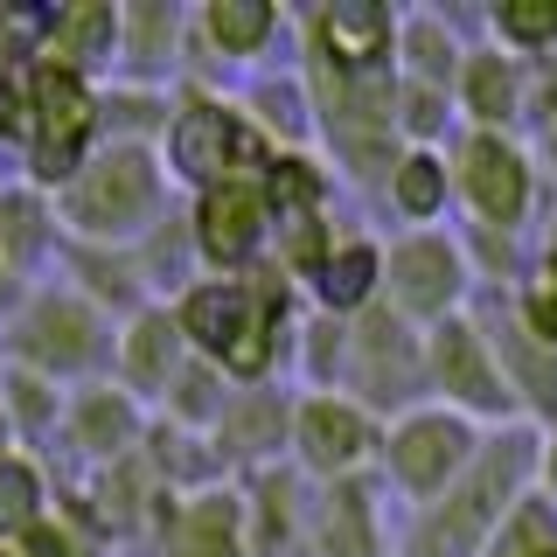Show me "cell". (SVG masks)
Returning <instances> with one entry per match:
<instances>
[{"mask_svg": "<svg viewBox=\"0 0 557 557\" xmlns=\"http://www.w3.org/2000/svg\"><path fill=\"white\" fill-rule=\"evenodd\" d=\"M188 335L231 356V370H265L272 356V300L265 293H196L188 300Z\"/></svg>", "mask_w": 557, "mask_h": 557, "instance_id": "cell-1", "label": "cell"}, {"mask_svg": "<svg viewBox=\"0 0 557 557\" xmlns=\"http://www.w3.org/2000/svg\"><path fill=\"white\" fill-rule=\"evenodd\" d=\"M509 474H516V453L481 460L474 481H467L460 495L446 502V516L425 530V550H432V557H467V550H474L481 530H487V516H495V502H502V487H509Z\"/></svg>", "mask_w": 557, "mask_h": 557, "instance_id": "cell-2", "label": "cell"}, {"mask_svg": "<svg viewBox=\"0 0 557 557\" xmlns=\"http://www.w3.org/2000/svg\"><path fill=\"white\" fill-rule=\"evenodd\" d=\"M147 196H153L147 161H139V153H119V161H104L77 182V216L91 223V231H112V223H133L139 209H147Z\"/></svg>", "mask_w": 557, "mask_h": 557, "instance_id": "cell-3", "label": "cell"}, {"mask_svg": "<svg viewBox=\"0 0 557 557\" xmlns=\"http://www.w3.org/2000/svg\"><path fill=\"white\" fill-rule=\"evenodd\" d=\"M35 112H42V174H63L70 153H77L84 126H91V98H84L77 77H63V70H42L35 77Z\"/></svg>", "mask_w": 557, "mask_h": 557, "instance_id": "cell-4", "label": "cell"}, {"mask_svg": "<svg viewBox=\"0 0 557 557\" xmlns=\"http://www.w3.org/2000/svg\"><path fill=\"white\" fill-rule=\"evenodd\" d=\"M258 223H265V209H258L251 188H216L202 209V244L209 258H244L258 244Z\"/></svg>", "mask_w": 557, "mask_h": 557, "instance_id": "cell-5", "label": "cell"}, {"mask_svg": "<svg viewBox=\"0 0 557 557\" xmlns=\"http://www.w3.org/2000/svg\"><path fill=\"white\" fill-rule=\"evenodd\" d=\"M467 182H474V202L487 209V216L509 223L522 209V168H516L509 147H495V139H481V147L467 153Z\"/></svg>", "mask_w": 557, "mask_h": 557, "instance_id": "cell-6", "label": "cell"}, {"mask_svg": "<svg viewBox=\"0 0 557 557\" xmlns=\"http://www.w3.org/2000/svg\"><path fill=\"white\" fill-rule=\"evenodd\" d=\"M397 293H405V307L418 313H432V307H446V293H453V258H446V244H405L397 251Z\"/></svg>", "mask_w": 557, "mask_h": 557, "instance_id": "cell-7", "label": "cell"}, {"mask_svg": "<svg viewBox=\"0 0 557 557\" xmlns=\"http://www.w3.org/2000/svg\"><path fill=\"white\" fill-rule=\"evenodd\" d=\"M460 446H467L460 425H446V418H425V425H411L405 440H397V474L418 481V487H432L453 460H460Z\"/></svg>", "mask_w": 557, "mask_h": 557, "instance_id": "cell-8", "label": "cell"}, {"mask_svg": "<svg viewBox=\"0 0 557 557\" xmlns=\"http://www.w3.org/2000/svg\"><path fill=\"white\" fill-rule=\"evenodd\" d=\"M237 133L223 112H209V104H196V112L174 126V161H182L188 174H223V161H231Z\"/></svg>", "mask_w": 557, "mask_h": 557, "instance_id": "cell-9", "label": "cell"}, {"mask_svg": "<svg viewBox=\"0 0 557 557\" xmlns=\"http://www.w3.org/2000/svg\"><path fill=\"white\" fill-rule=\"evenodd\" d=\"M28 356L35 362H57V370H70V362L91 356V327H84L77 307H42L28 321Z\"/></svg>", "mask_w": 557, "mask_h": 557, "instance_id": "cell-10", "label": "cell"}, {"mask_svg": "<svg viewBox=\"0 0 557 557\" xmlns=\"http://www.w3.org/2000/svg\"><path fill=\"white\" fill-rule=\"evenodd\" d=\"M321 42L335 49V57H348V63H362V57H376L383 42H391V14L383 8H327L321 14Z\"/></svg>", "mask_w": 557, "mask_h": 557, "instance_id": "cell-11", "label": "cell"}, {"mask_svg": "<svg viewBox=\"0 0 557 557\" xmlns=\"http://www.w3.org/2000/svg\"><path fill=\"white\" fill-rule=\"evenodd\" d=\"M440 376H446V391H460L467 405H495V376H487V362H481V342H474V327H446L440 335Z\"/></svg>", "mask_w": 557, "mask_h": 557, "instance_id": "cell-12", "label": "cell"}, {"mask_svg": "<svg viewBox=\"0 0 557 557\" xmlns=\"http://www.w3.org/2000/svg\"><path fill=\"white\" fill-rule=\"evenodd\" d=\"M362 356H370V383H391L383 397H405V376H411V356H405V335L391 321H362Z\"/></svg>", "mask_w": 557, "mask_h": 557, "instance_id": "cell-13", "label": "cell"}, {"mask_svg": "<svg viewBox=\"0 0 557 557\" xmlns=\"http://www.w3.org/2000/svg\"><path fill=\"white\" fill-rule=\"evenodd\" d=\"M307 453H313V460H327V467L356 460V453H362V425L348 411H335V405H313L307 411Z\"/></svg>", "mask_w": 557, "mask_h": 557, "instance_id": "cell-14", "label": "cell"}, {"mask_svg": "<svg viewBox=\"0 0 557 557\" xmlns=\"http://www.w3.org/2000/svg\"><path fill=\"white\" fill-rule=\"evenodd\" d=\"M231 502H202L196 516L182 522V536H174V557H231Z\"/></svg>", "mask_w": 557, "mask_h": 557, "instance_id": "cell-15", "label": "cell"}, {"mask_svg": "<svg viewBox=\"0 0 557 557\" xmlns=\"http://www.w3.org/2000/svg\"><path fill=\"white\" fill-rule=\"evenodd\" d=\"M209 28H216V42H223V49H251V42H265L272 8H265V0H216Z\"/></svg>", "mask_w": 557, "mask_h": 557, "instance_id": "cell-16", "label": "cell"}, {"mask_svg": "<svg viewBox=\"0 0 557 557\" xmlns=\"http://www.w3.org/2000/svg\"><path fill=\"white\" fill-rule=\"evenodd\" d=\"M502 348H509L516 376L530 383V397H536V405H557V356H550V348H536L530 335H516V327H502Z\"/></svg>", "mask_w": 557, "mask_h": 557, "instance_id": "cell-17", "label": "cell"}, {"mask_svg": "<svg viewBox=\"0 0 557 557\" xmlns=\"http://www.w3.org/2000/svg\"><path fill=\"white\" fill-rule=\"evenodd\" d=\"M168 356H174L168 321H139L133 342H126V370H133L139 383H153V376H168Z\"/></svg>", "mask_w": 557, "mask_h": 557, "instance_id": "cell-18", "label": "cell"}, {"mask_svg": "<svg viewBox=\"0 0 557 557\" xmlns=\"http://www.w3.org/2000/svg\"><path fill=\"white\" fill-rule=\"evenodd\" d=\"M112 35V8H77V14H63L57 22V57H91V49Z\"/></svg>", "mask_w": 557, "mask_h": 557, "instance_id": "cell-19", "label": "cell"}, {"mask_svg": "<svg viewBox=\"0 0 557 557\" xmlns=\"http://www.w3.org/2000/svg\"><path fill=\"white\" fill-rule=\"evenodd\" d=\"M370 272H376V258H370V251H342L335 265H327V278H321V286H327V300H335V307L362 300V293H370Z\"/></svg>", "mask_w": 557, "mask_h": 557, "instance_id": "cell-20", "label": "cell"}, {"mask_svg": "<svg viewBox=\"0 0 557 557\" xmlns=\"http://www.w3.org/2000/svg\"><path fill=\"white\" fill-rule=\"evenodd\" d=\"M327 550L370 557V536H362V495H335V516H327Z\"/></svg>", "mask_w": 557, "mask_h": 557, "instance_id": "cell-21", "label": "cell"}, {"mask_svg": "<svg viewBox=\"0 0 557 557\" xmlns=\"http://www.w3.org/2000/svg\"><path fill=\"white\" fill-rule=\"evenodd\" d=\"M502 28L522 35V42H544V35H557V0H509Z\"/></svg>", "mask_w": 557, "mask_h": 557, "instance_id": "cell-22", "label": "cell"}, {"mask_svg": "<svg viewBox=\"0 0 557 557\" xmlns=\"http://www.w3.org/2000/svg\"><path fill=\"white\" fill-rule=\"evenodd\" d=\"M35 509V474L28 467H0V530H22Z\"/></svg>", "mask_w": 557, "mask_h": 557, "instance_id": "cell-23", "label": "cell"}, {"mask_svg": "<svg viewBox=\"0 0 557 557\" xmlns=\"http://www.w3.org/2000/svg\"><path fill=\"white\" fill-rule=\"evenodd\" d=\"M397 202H405V209H432V202H440V168H432V161H405V168H397Z\"/></svg>", "mask_w": 557, "mask_h": 557, "instance_id": "cell-24", "label": "cell"}, {"mask_svg": "<svg viewBox=\"0 0 557 557\" xmlns=\"http://www.w3.org/2000/svg\"><path fill=\"white\" fill-rule=\"evenodd\" d=\"M467 91H474V112H509V70H502V63H474V70H467Z\"/></svg>", "mask_w": 557, "mask_h": 557, "instance_id": "cell-25", "label": "cell"}, {"mask_svg": "<svg viewBox=\"0 0 557 557\" xmlns=\"http://www.w3.org/2000/svg\"><path fill=\"white\" fill-rule=\"evenodd\" d=\"M42 28H57V14H42V8H8V14H0V57H8L14 42H28V35H42Z\"/></svg>", "mask_w": 557, "mask_h": 557, "instance_id": "cell-26", "label": "cell"}, {"mask_svg": "<svg viewBox=\"0 0 557 557\" xmlns=\"http://www.w3.org/2000/svg\"><path fill=\"white\" fill-rule=\"evenodd\" d=\"M0 237H8L14 258H22L28 244H35V209L28 202H0Z\"/></svg>", "mask_w": 557, "mask_h": 557, "instance_id": "cell-27", "label": "cell"}, {"mask_svg": "<svg viewBox=\"0 0 557 557\" xmlns=\"http://www.w3.org/2000/svg\"><path fill=\"white\" fill-rule=\"evenodd\" d=\"M84 432H91L98 446H119L126 440V411L119 405H84Z\"/></svg>", "mask_w": 557, "mask_h": 557, "instance_id": "cell-28", "label": "cell"}, {"mask_svg": "<svg viewBox=\"0 0 557 557\" xmlns=\"http://www.w3.org/2000/svg\"><path fill=\"white\" fill-rule=\"evenodd\" d=\"M161 28H168L161 8H139V14H133V35H139V49H147V57H153V42H161Z\"/></svg>", "mask_w": 557, "mask_h": 557, "instance_id": "cell-29", "label": "cell"}, {"mask_svg": "<svg viewBox=\"0 0 557 557\" xmlns=\"http://www.w3.org/2000/svg\"><path fill=\"white\" fill-rule=\"evenodd\" d=\"M28 557H70V536L63 530H28Z\"/></svg>", "mask_w": 557, "mask_h": 557, "instance_id": "cell-30", "label": "cell"}, {"mask_svg": "<svg viewBox=\"0 0 557 557\" xmlns=\"http://www.w3.org/2000/svg\"><path fill=\"white\" fill-rule=\"evenodd\" d=\"M22 126H28L22 98H14V91H0V133H22Z\"/></svg>", "mask_w": 557, "mask_h": 557, "instance_id": "cell-31", "label": "cell"}, {"mask_svg": "<svg viewBox=\"0 0 557 557\" xmlns=\"http://www.w3.org/2000/svg\"><path fill=\"white\" fill-rule=\"evenodd\" d=\"M411 126L432 133V126H440V104H432V98H411Z\"/></svg>", "mask_w": 557, "mask_h": 557, "instance_id": "cell-32", "label": "cell"}, {"mask_svg": "<svg viewBox=\"0 0 557 557\" xmlns=\"http://www.w3.org/2000/svg\"><path fill=\"white\" fill-rule=\"evenodd\" d=\"M265 425H272V411H265V405H251V411L237 418V432H244V440H258V432H265Z\"/></svg>", "mask_w": 557, "mask_h": 557, "instance_id": "cell-33", "label": "cell"}, {"mask_svg": "<svg viewBox=\"0 0 557 557\" xmlns=\"http://www.w3.org/2000/svg\"><path fill=\"white\" fill-rule=\"evenodd\" d=\"M182 405H188V411L209 405V376H188V383H182Z\"/></svg>", "mask_w": 557, "mask_h": 557, "instance_id": "cell-34", "label": "cell"}, {"mask_svg": "<svg viewBox=\"0 0 557 557\" xmlns=\"http://www.w3.org/2000/svg\"><path fill=\"white\" fill-rule=\"evenodd\" d=\"M536 327H544V335H557V307H550V293L536 300Z\"/></svg>", "mask_w": 557, "mask_h": 557, "instance_id": "cell-35", "label": "cell"}, {"mask_svg": "<svg viewBox=\"0 0 557 557\" xmlns=\"http://www.w3.org/2000/svg\"><path fill=\"white\" fill-rule=\"evenodd\" d=\"M550 286H557V258H550ZM550 307H557V300H550Z\"/></svg>", "mask_w": 557, "mask_h": 557, "instance_id": "cell-36", "label": "cell"}, {"mask_svg": "<svg viewBox=\"0 0 557 557\" xmlns=\"http://www.w3.org/2000/svg\"><path fill=\"white\" fill-rule=\"evenodd\" d=\"M536 557H557V550H536Z\"/></svg>", "mask_w": 557, "mask_h": 557, "instance_id": "cell-37", "label": "cell"}, {"mask_svg": "<svg viewBox=\"0 0 557 557\" xmlns=\"http://www.w3.org/2000/svg\"><path fill=\"white\" fill-rule=\"evenodd\" d=\"M550 474H557V460H550Z\"/></svg>", "mask_w": 557, "mask_h": 557, "instance_id": "cell-38", "label": "cell"}]
</instances>
